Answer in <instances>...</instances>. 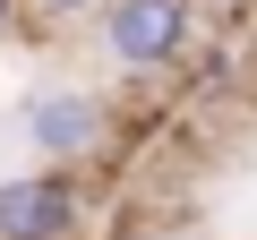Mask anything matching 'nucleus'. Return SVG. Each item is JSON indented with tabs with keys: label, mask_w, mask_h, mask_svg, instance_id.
Instances as JSON below:
<instances>
[{
	"label": "nucleus",
	"mask_w": 257,
	"mask_h": 240,
	"mask_svg": "<svg viewBox=\"0 0 257 240\" xmlns=\"http://www.w3.org/2000/svg\"><path fill=\"white\" fill-rule=\"evenodd\" d=\"M197 9L206 0H103V52L138 77H163L189 60L197 43Z\"/></svg>",
	"instance_id": "f257e3e1"
},
{
	"label": "nucleus",
	"mask_w": 257,
	"mask_h": 240,
	"mask_svg": "<svg viewBox=\"0 0 257 240\" xmlns=\"http://www.w3.org/2000/svg\"><path fill=\"white\" fill-rule=\"evenodd\" d=\"M77 223H86V197L69 163L0 180V240H77Z\"/></svg>",
	"instance_id": "f03ea898"
},
{
	"label": "nucleus",
	"mask_w": 257,
	"mask_h": 240,
	"mask_svg": "<svg viewBox=\"0 0 257 240\" xmlns=\"http://www.w3.org/2000/svg\"><path fill=\"white\" fill-rule=\"evenodd\" d=\"M103 138H111V103L86 94V86H60V94L26 103V146L43 163H86V155H103Z\"/></svg>",
	"instance_id": "7ed1b4c3"
},
{
	"label": "nucleus",
	"mask_w": 257,
	"mask_h": 240,
	"mask_svg": "<svg viewBox=\"0 0 257 240\" xmlns=\"http://www.w3.org/2000/svg\"><path fill=\"white\" fill-rule=\"evenodd\" d=\"M86 9H103V0H26V18H52V26L60 18H86Z\"/></svg>",
	"instance_id": "20e7f679"
},
{
	"label": "nucleus",
	"mask_w": 257,
	"mask_h": 240,
	"mask_svg": "<svg viewBox=\"0 0 257 240\" xmlns=\"http://www.w3.org/2000/svg\"><path fill=\"white\" fill-rule=\"evenodd\" d=\"M206 9H214V18H248L257 0H206Z\"/></svg>",
	"instance_id": "39448f33"
},
{
	"label": "nucleus",
	"mask_w": 257,
	"mask_h": 240,
	"mask_svg": "<svg viewBox=\"0 0 257 240\" xmlns=\"http://www.w3.org/2000/svg\"><path fill=\"white\" fill-rule=\"evenodd\" d=\"M18 18H26V0H0V35H9V26H18Z\"/></svg>",
	"instance_id": "423d86ee"
}]
</instances>
